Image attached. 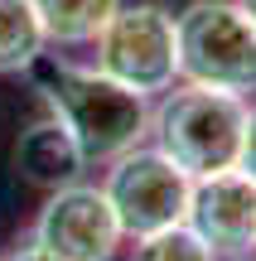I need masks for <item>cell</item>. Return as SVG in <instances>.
I'll return each mask as SVG.
<instances>
[{"instance_id":"cell-1","label":"cell","mask_w":256,"mask_h":261,"mask_svg":"<svg viewBox=\"0 0 256 261\" xmlns=\"http://www.w3.org/2000/svg\"><path fill=\"white\" fill-rule=\"evenodd\" d=\"M29 83L44 97L48 116L68 126L87 165H111L116 155L150 140V97L121 87L116 77L97 73L92 63H68V58L44 54L29 68Z\"/></svg>"},{"instance_id":"cell-2","label":"cell","mask_w":256,"mask_h":261,"mask_svg":"<svg viewBox=\"0 0 256 261\" xmlns=\"http://www.w3.org/2000/svg\"><path fill=\"white\" fill-rule=\"evenodd\" d=\"M247 107H251L247 97L174 83L160 97V107H150V145L164 150L189 179L232 169Z\"/></svg>"},{"instance_id":"cell-3","label":"cell","mask_w":256,"mask_h":261,"mask_svg":"<svg viewBox=\"0 0 256 261\" xmlns=\"http://www.w3.org/2000/svg\"><path fill=\"white\" fill-rule=\"evenodd\" d=\"M179 29V83L213 92H256V19L237 0H189L174 15Z\"/></svg>"},{"instance_id":"cell-4","label":"cell","mask_w":256,"mask_h":261,"mask_svg":"<svg viewBox=\"0 0 256 261\" xmlns=\"http://www.w3.org/2000/svg\"><path fill=\"white\" fill-rule=\"evenodd\" d=\"M92 68L116 77L121 87L140 97H164L179 83V29H174V10L140 0V5H121L92 39Z\"/></svg>"},{"instance_id":"cell-5","label":"cell","mask_w":256,"mask_h":261,"mask_svg":"<svg viewBox=\"0 0 256 261\" xmlns=\"http://www.w3.org/2000/svg\"><path fill=\"white\" fill-rule=\"evenodd\" d=\"M189 189H193V179L164 150H155L150 140L116 155L106 165V179H102V194L111 203L116 223H121L126 242L164 232V227H179L184 213H189Z\"/></svg>"},{"instance_id":"cell-6","label":"cell","mask_w":256,"mask_h":261,"mask_svg":"<svg viewBox=\"0 0 256 261\" xmlns=\"http://www.w3.org/2000/svg\"><path fill=\"white\" fill-rule=\"evenodd\" d=\"M29 237L58 261H116V252L126 247V232L106 203L102 184H82V179L44 198Z\"/></svg>"},{"instance_id":"cell-7","label":"cell","mask_w":256,"mask_h":261,"mask_svg":"<svg viewBox=\"0 0 256 261\" xmlns=\"http://www.w3.org/2000/svg\"><path fill=\"white\" fill-rule=\"evenodd\" d=\"M184 227L198 232L218 261L251 256L256 252V179H247L242 169L198 174L189 189Z\"/></svg>"},{"instance_id":"cell-8","label":"cell","mask_w":256,"mask_h":261,"mask_svg":"<svg viewBox=\"0 0 256 261\" xmlns=\"http://www.w3.org/2000/svg\"><path fill=\"white\" fill-rule=\"evenodd\" d=\"M15 169H19L24 184L53 194V189H68V184L82 179L87 155L77 150V140L68 136V126L58 121V116H39V121L24 126L19 140H15Z\"/></svg>"},{"instance_id":"cell-9","label":"cell","mask_w":256,"mask_h":261,"mask_svg":"<svg viewBox=\"0 0 256 261\" xmlns=\"http://www.w3.org/2000/svg\"><path fill=\"white\" fill-rule=\"evenodd\" d=\"M44 24L48 44H63V48H82L102 34V24L126 5V0H29Z\"/></svg>"},{"instance_id":"cell-10","label":"cell","mask_w":256,"mask_h":261,"mask_svg":"<svg viewBox=\"0 0 256 261\" xmlns=\"http://www.w3.org/2000/svg\"><path fill=\"white\" fill-rule=\"evenodd\" d=\"M48 54L44 24H39L29 0H0V77L29 73Z\"/></svg>"},{"instance_id":"cell-11","label":"cell","mask_w":256,"mask_h":261,"mask_svg":"<svg viewBox=\"0 0 256 261\" xmlns=\"http://www.w3.org/2000/svg\"><path fill=\"white\" fill-rule=\"evenodd\" d=\"M126 261H218V256L203 247L198 232H189V227L179 223V227H164V232L135 237Z\"/></svg>"},{"instance_id":"cell-12","label":"cell","mask_w":256,"mask_h":261,"mask_svg":"<svg viewBox=\"0 0 256 261\" xmlns=\"http://www.w3.org/2000/svg\"><path fill=\"white\" fill-rule=\"evenodd\" d=\"M247 179H256V107H247V121H242V140H237V165Z\"/></svg>"},{"instance_id":"cell-13","label":"cell","mask_w":256,"mask_h":261,"mask_svg":"<svg viewBox=\"0 0 256 261\" xmlns=\"http://www.w3.org/2000/svg\"><path fill=\"white\" fill-rule=\"evenodd\" d=\"M5 261H58V256H53V252H44L34 237H24V242H15V252H10Z\"/></svg>"},{"instance_id":"cell-14","label":"cell","mask_w":256,"mask_h":261,"mask_svg":"<svg viewBox=\"0 0 256 261\" xmlns=\"http://www.w3.org/2000/svg\"><path fill=\"white\" fill-rule=\"evenodd\" d=\"M237 5H242V10H247V15H251V19H256V0H237Z\"/></svg>"},{"instance_id":"cell-15","label":"cell","mask_w":256,"mask_h":261,"mask_svg":"<svg viewBox=\"0 0 256 261\" xmlns=\"http://www.w3.org/2000/svg\"><path fill=\"white\" fill-rule=\"evenodd\" d=\"M237 261H251V256H237Z\"/></svg>"}]
</instances>
